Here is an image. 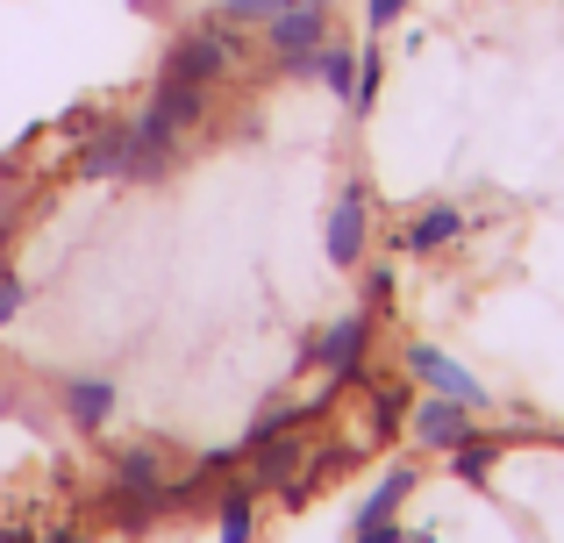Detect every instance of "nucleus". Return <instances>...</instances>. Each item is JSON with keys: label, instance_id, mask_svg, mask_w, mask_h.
<instances>
[{"label": "nucleus", "instance_id": "obj_1", "mask_svg": "<svg viewBox=\"0 0 564 543\" xmlns=\"http://www.w3.org/2000/svg\"><path fill=\"white\" fill-rule=\"evenodd\" d=\"M207 115H215V94H207V86H158V94L129 115V180L158 186L193 143L207 137Z\"/></svg>", "mask_w": 564, "mask_h": 543}, {"label": "nucleus", "instance_id": "obj_2", "mask_svg": "<svg viewBox=\"0 0 564 543\" xmlns=\"http://www.w3.org/2000/svg\"><path fill=\"white\" fill-rule=\"evenodd\" d=\"M236 72H250V36H243V22H221V14H207L200 29H186V36L165 51L158 86H207V94H221V79H236Z\"/></svg>", "mask_w": 564, "mask_h": 543}, {"label": "nucleus", "instance_id": "obj_3", "mask_svg": "<svg viewBox=\"0 0 564 543\" xmlns=\"http://www.w3.org/2000/svg\"><path fill=\"white\" fill-rule=\"evenodd\" d=\"M165 487H172L165 450H158V444H137V450H122V458H115L108 487H100V508H108V522L122 536H143L158 515H165Z\"/></svg>", "mask_w": 564, "mask_h": 543}, {"label": "nucleus", "instance_id": "obj_4", "mask_svg": "<svg viewBox=\"0 0 564 543\" xmlns=\"http://www.w3.org/2000/svg\"><path fill=\"white\" fill-rule=\"evenodd\" d=\"M372 336H379V315L372 307H350L344 322H329V329L301 350V365L322 372V379H336V387H365V379H372Z\"/></svg>", "mask_w": 564, "mask_h": 543}, {"label": "nucleus", "instance_id": "obj_5", "mask_svg": "<svg viewBox=\"0 0 564 543\" xmlns=\"http://www.w3.org/2000/svg\"><path fill=\"white\" fill-rule=\"evenodd\" d=\"M365 243H372V180L350 172V180L336 186V200H329V265L358 272L365 265Z\"/></svg>", "mask_w": 564, "mask_h": 543}, {"label": "nucleus", "instance_id": "obj_6", "mask_svg": "<svg viewBox=\"0 0 564 543\" xmlns=\"http://www.w3.org/2000/svg\"><path fill=\"white\" fill-rule=\"evenodd\" d=\"M307 458H315V444H307V430H286V436H272V444H258V450H243V487L258 493V501H272V493H286L293 479L307 473Z\"/></svg>", "mask_w": 564, "mask_h": 543}, {"label": "nucleus", "instance_id": "obj_7", "mask_svg": "<svg viewBox=\"0 0 564 543\" xmlns=\"http://www.w3.org/2000/svg\"><path fill=\"white\" fill-rule=\"evenodd\" d=\"M400 365H408V379H414V387H422V393H451V401L479 408V415H486V408H494V393H486L479 379H471L465 365L451 358V350H436V344H408V350H400Z\"/></svg>", "mask_w": 564, "mask_h": 543}, {"label": "nucleus", "instance_id": "obj_8", "mask_svg": "<svg viewBox=\"0 0 564 543\" xmlns=\"http://www.w3.org/2000/svg\"><path fill=\"white\" fill-rule=\"evenodd\" d=\"M465 237H471V215L451 208V200H429V208H414L408 222L393 229V251H408V258H443V251H457Z\"/></svg>", "mask_w": 564, "mask_h": 543}, {"label": "nucleus", "instance_id": "obj_9", "mask_svg": "<svg viewBox=\"0 0 564 543\" xmlns=\"http://www.w3.org/2000/svg\"><path fill=\"white\" fill-rule=\"evenodd\" d=\"M322 36H329V0H293V8H279V14H264V22H258V43H264V57L315 51Z\"/></svg>", "mask_w": 564, "mask_h": 543}, {"label": "nucleus", "instance_id": "obj_10", "mask_svg": "<svg viewBox=\"0 0 564 543\" xmlns=\"http://www.w3.org/2000/svg\"><path fill=\"white\" fill-rule=\"evenodd\" d=\"M471 430H479V408L451 401V393H422V401L408 408V436H414L422 450H436V458L457 444V436H471Z\"/></svg>", "mask_w": 564, "mask_h": 543}, {"label": "nucleus", "instance_id": "obj_11", "mask_svg": "<svg viewBox=\"0 0 564 543\" xmlns=\"http://www.w3.org/2000/svg\"><path fill=\"white\" fill-rule=\"evenodd\" d=\"M286 79H322L336 100H350V79H358V51L350 43H336V36H322L315 51H293V57H272Z\"/></svg>", "mask_w": 564, "mask_h": 543}, {"label": "nucleus", "instance_id": "obj_12", "mask_svg": "<svg viewBox=\"0 0 564 543\" xmlns=\"http://www.w3.org/2000/svg\"><path fill=\"white\" fill-rule=\"evenodd\" d=\"M57 415H65L79 436H100L115 422V379H100V372L65 379V387H57Z\"/></svg>", "mask_w": 564, "mask_h": 543}, {"label": "nucleus", "instance_id": "obj_13", "mask_svg": "<svg viewBox=\"0 0 564 543\" xmlns=\"http://www.w3.org/2000/svg\"><path fill=\"white\" fill-rule=\"evenodd\" d=\"M72 180H129V122H100L72 151Z\"/></svg>", "mask_w": 564, "mask_h": 543}, {"label": "nucleus", "instance_id": "obj_14", "mask_svg": "<svg viewBox=\"0 0 564 543\" xmlns=\"http://www.w3.org/2000/svg\"><path fill=\"white\" fill-rule=\"evenodd\" d=\"M408 408H414V393L400 387V379L372 372V379H365V415H372L365 444H393V436H408Z\"/></svg>", "mask_w": 564, "mask_h": 543}, {"label": "nucleus", "instance_id": "obj_15", "mask_svg": "<svg viewBox=\"0 0 564 543\" xmlns=\"http://www.w3.org/2000/svg\"><path fill=\"white\" fill-rule=\"evenodd\" d=\"M494 465H500V436L494 430H471V436H457V444L443 450V473L465 479V487H486V479H494Z\"/></svg>", "mask_w": 564, "mask_h": 543}, {"label": "nucleus", "instance_id": "obj_16", "mask_svg": "<svg viewBox=\"0 0 564 543\" xmlns=\"http://www.w3.org/2000/svg\"><path fill=\"white\" fill-rule=\"evenodd\" d=\"M215 536L221 543H258V493H250L243 479H229V487L215 493Z\"/></svg>", "mask_w": 564, "mask_h": 543}, {"label": "nucleus", "instance_id": "obj_17", "mask_svg": "<svg viewBox=\"0 0 564 543\" xmlns=\"http://www.w3.org/2000/svg\"><path fill=\"white\" fill-rule=\"evenodd\" d=\"M408 493H414V465L408 458H393L386 465V479L372 493H365V508H358V522H379V515H400V508H408Z\"/></svg>", "mask_w": 564, "mask_h": 543}, {"label": "nucleus", "instance_id": "obj_18", "mask_svg": "<svg viewBox=\"0 0 564 543\" xmlns=\"http://www.w3.org/2000/svg\"><path fill=\"white\" fill-rule=\"evenodd\" d=\"M372 100H379V51L365 43L358 51V79H350V115H372Z\"/></svg>", "mask_w": 564, "mask_h": 543}, {"label": "nucleus", "instance_id": "obj_19", "mask_svg": "<svg viewBox=\"0 0 564 543\" xmlns=\"http://www.w3.org/2000/svg\"><path fill=\"white\" fill-rule=\"evenodd\" d=\"M22 307H29V279L0 258V329H14V315H22Z\"/></svg>", "mask_w": 564, "mask_h": 543}, {"label": "nucleus", "instance_id": "obj_20", "mask_svg": "<svg viewBox=\"0 0 564 543\" xmlns=\"http://www.w3.org/2000/svg\"><path fill=\"white\" fill-rule=\"evenodd\" d=\"M279 8H293V0H221V22H243V29H258L264 14H279Z\"/></svg>", "mask_w": 564, "mask_h": 543}, {"label": "nucleus", "instance_id": "obj_21", "mask_svg": "<svg viewBox=\"0 0 564 543\" xmlns=\"http://www.w3.org/2000/svg\"><path fill=\"white\" fill-rule=\"evenodd\" d=\"M365 307H372V315H379V307H393V265L365 272Z\"/></svg>", "mask_w": 564, "mask_h": 543}, {"label": "nucleus", "instance_id": "obj_22", "mask_svg": "<svg viewBox=\"0 0 564 543\" xmlns=\"http://www.w3.org/2000/svg\"><path fill=\"white\" fill-rule=\"evenodd\" d=\"M408 530H400V515H379V522H358L350 530V543H400Z\"/></svg>", "mask_w": 564, "mask_h": 543}, {"label": "nucleus", "instance_id": "obj_23", "mask_svg": "<svg viewBox=\"0 0 564 543\" xmlns=\"http://www.w3.org/2000/svg\"><path fill=\"white\" fill-rule=\"evenodd\" d=\"M400 8H408V0H365V29H372V36H386V29L400 22Z\"/></svg>", "mask_w": 564, "mask_h": 543}, {"label": "nucleus", "instance_id": "obj_24", "mask_svg": "<svg viewBox=\"0 0 564 543\" xmlns=\"http://www.w3.org/2000/svg\"><path fill=\"white\" fill-rule=\"evenodd\" d=\"M43 543H94L86 522H57V530H43Z\"/></svg>", "mask_w": 564, "mask_h": 543}, {"label": "nucleus", "instance_id": "obj_25", "mask_svg": "<svg viewBox=\"0 0 564 543\" xmlns=\"http://www.w3.org/2000/svg\"><path fill=\"white\" fill-rule=\"evenodd\" d=\"M0 543H43V530H29V522H0Z\"/></svg>", "mask_w": 564, "mask_h": 543}, {"label": "nucleus", "instance_id": "obj_26", "mask_svg": "<svg viewBox=\"0 0 564 543\" xmlns=\"http://www.w3.org/2000/svg\"><path fill=\"white\" fill-rule=\"evenodd\" d=\"M400 543H436V536H429V530H408V536H400Z\"/></svg>", "mask_w": 564, "mask_h": 543}]
</instances>
